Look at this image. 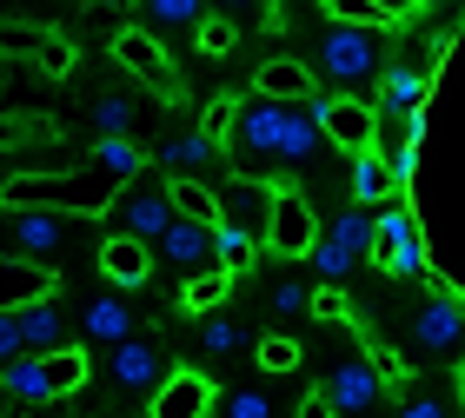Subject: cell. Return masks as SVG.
Returning <instances> with one entry per match:
<instances>
[{
  "label": "cell",
  "instance_id": "cell-38",
  "mask_svg": "<svg viewBox=\"0 0 465 418\" xmlns=\"http://www.w3.org/2000/svg\"><path fill=\"white\" fill-rule=\"evenodd\" d=\"M252 359H260L266 372H300V359H306V352H300V339H286V332H266Z\"/></svg>",
  "mask_w": 465,
  "mask_h": 418
},
{
  "label": "cell",
  "instance_id": "cell-41",
  "mask_svg": "<svg viewBox=\"0 0 465 418\" xmlns=\"http://www.w3.org/2000/svg\"><path fill=\"white\" fill-rule=\"evenodd\" d=\"M220 418H272V399H266L260 385H232L226 405H220Z\"/></svg>",
  "mask_w": 465,
  "mask_h": 418
},
{
  "label": "cell",
  "instance_id": "cell-37",
  "mask_svg": "<svg viewBox=\"0 0 465 418\" xmlns=\"http://www.w3.org/2000/svg\"><path fill=\"white\" fill-rule=\"evenodd\" d=\"M193 40H200V53H213V60H226L232 47H240V27H232L226 14H206L200 27H193Z\"/></svg>",
  "mask_w": 465,
  "mask_h": 418
},
{
  "label": "cell",
  "instance_id": "cell-42",
  "mask_svg": "<svg viewBox=\"0 0 465 418\" xmlns=\"http://www.w3.org/2000/svg\"><path fill=\"white\" fill-rule=\"evenodd\" d=\"M266 306L286 312V319H300V312H312V292H306L300 279H272V286H266Z\"/></svg>",
  "mask_w": 465,
  "mask_h": 418
},
{
  "label": "cell",
  "instance_id": "cell-20",
  "mask_svg": "<svg viewBox=\"0 0 465 418\" xmlns=\"http://www.w3.org/2000/svg\"><path fill=\"white\" fill-rule=\"evenodd\" d=\"M80 332H87L94 345H120V339H134V312H126V299L100 292V299H87V312H80Z\"/></svg>",
  "mask_w": 465,
  "mask_h": 418
},
{
  "label": "cell",
  "instance_id": "cell-5",
  "mask_svg": "<svg viewBox=\"0 0 465 418\" xmlns=\"http://www.w3.org/2000/svg\"><path fill=\"white\" fill-rule=\"evenodd\" d=\"M266 246L286 259H306L320 246V213L300 186H272V219H266Z\"/></svg>",
  "mask_w": 465,
  "mask_h": 418
},
{
  "label": "cell",
  "instance_id": "cell-47",
  "mask_svg": "<svg viewBox=\"0 0 465 418\" xmlns=\"http://www.w3.org/2000/svg\"><path fill=\"white\" fill-rule=\"evenodd\" d=\"M312 312H320V319H346V292L340 286H320V292H312Z\"/></svg>",
  "mask_w": 465,
  "mask_h": 418
},
{
  "label": "cell",
  "instance_id": "cell-53",
  "mask_svg": "<svg viewBox=\"0 0 465 418\" xmlns=\"http://www.w3.org/2000/svg\"><path fill=\"white\" fill-rule=\"evenodd\" d=\"M459 399H465V365H459Z\"/></svg>",
  "mask_w": 465,
  "mask_h": 418
},
{
  "label": "cell",
  "instance_id": "cell-46",
  "mask_svg": "<svg viewBox=\"0 0 465 418\" xmlns=\"http://www.w3.org/2000/svg\"><path fill=\"white\" fill-rule=\"evenodd\" d=\"M300 418H340V405H332V392H326V385H312L306 399H300Z\"/></svg>",
  "mask_w": 465,
  "mask_h": 418
},
{
  "label": "cell",
  "instance_id": "cell-13",
  "mask_svg": "<svg viewBox=\"0 0 465 418\" xmlns=\"http://www.w3.org/2000/svg\"><path fill=\"white\" fill-rule=\"evenodd\" d=\"M379 385H386V379H379V365H372V359H340V365L326 372L332 405H340V412H352V418L379 405Z\"/></svg>",
  "mask_w": 465,
  "mask_h": 418
},
{
  "label": "cell",
  "instance_id": "cell-29",
  "mask_svg": "<svg viewBox=\"0 0 465 418\" xmlns=\"http://www.w3.org/2000/svg\"><path fill=\"white\" fill-rule=\"evenodd\" d=\"M213 246H220V266H226V273H246V266H252V253H260V233H246V226H232V219H220L213 226Z\"/></svg>",
  "mask_w": 465,
  "mask_h": 418
},
{
  "label": "cell",
  "instance_id": "cell-22",
  "mask_svg": "<svg viewBox=\"0 0 465 418\" xmlns=\"http://www.w3.org/2000/svg\"><path fill=\"white\" fill-rule=\"evenodd\" d=\"M87 160H94V166H107L120 186H134V180L146 173V160H153V153H146L140 140H114V133H100V140L87 146Z\"/></svg>",
  "mask_w": 465,
  "mask_h": 418
},
{
  "label": "cell",
  "instance_id": "cell-6",
  "mask_svg": "<svg viewBox=\"0 0 465 418\" xmlns=\"http://www.w3.org/2000/svg\"><path fill=\"white\" fill-rule=\"evenodd\" d=\"M312 120H320L326 146H346V153H366L379 140V107L372 100H352V93H332V100H306Z\"/></svg>",
  "mask_w": 465,
  "mask_h": 418
},
{
  "label": "cell",
  "instance_id": "cell-23",
  "mask_svg": "<svg viewBox=\"0 0 465 418\" xmlns=\"http://www.w3.org/2000/svg\"><path fill=\"white\" fill-rule=\"evenodd\" d=\"M20 332H27V352H60V345H67V319H60L54 299L20 306Z\"/></svg>",
  "mask_w": 465,
  "mask_h": 418
},
{
  "label": "cell",
  "instance_id": "cell-45",
  "mask_svg": "<svg viewBox=\"0 0 465 418\" xmlns=\"http://www.w3.org/2000/svg\"><path fill=\"white\" fill-rule=\"evenodd\" d=\"M220 7L232 20H272V27H280V7H272V0H220Z\"/></svg>",
  "mask_w": 465,
  "mask_h": 418
},
{
  "label": "cell",
  "instance_id": "cell-48",
  "mask_svg": "<svg viewBox=\"0 0 465 418\" xmlns=\"http://www.w3.org/2000/svg\"><path fill=\"white\" fill-rule=\"evenodd\" d=\"M399 418H446V405H432V399H406V405H399Z\"/></svg>",
  "mask_w": 465,
  "mask_h": 418
},
{
  "label": "cell",
  "instance_id": "cell-33",
  "mask_svg": "<svg viewBox=\"0 0 465 418\" xmlns=\"http://www.w3.org/2000/svg\"><path fill=\"white\" fill-rule=\"evenodd\" d=\"M306 259H312V273H320V286H340V279L352 273V266H359V253H352V246H340L332 233H326L320 246H312Z\"/></svg>",
  "mask_w": 465,
  "mask_h": 418
},
{
  "label": "cell",
  "instance_id": "cell-14",
  "mask_svg": "<svg viewBox=\"0 0 465 418\" xmlns=\"http://www.w3.org/2000/svg\"><path fill=\"white\" fill-rule=\"evenodd\" d=\"M220 213L232 226H246V233H260L266 239V219H272V186L266 180H246V173H232L220 186Z\"/></svg>",
  "mask_w": 465,
  "mask_h": 418
},
{
  "label": "cell",
  "instance_id": "cell-24",
  "mask_svg": "<svg viewBox=\"0 0 465 418\" xmlns=\"http://www.w3.org/2000/svg\"><path fill=\"white\" fill-rule=\"evenodd\" d=\"M166 193H173V213H186V219H200V226H220L226 213H220V193L206 180H166Z\"/></svg>",
  "mask_w": 465,
  "mask_h": 418
},
{
  "label": "cell",
  "instance_id": "cell-26",
  "mask_svg": "<svg viewBox=\"0 0 465 418\" xmlns=\"http://www.w3.org/2000/svg\"><path fill=\"white\" fill-rule=\"evenodd\" d=\"M40 365H47V385H54V399H74V392L87 385V352H80V345L40 352Z\"/></svg>",
  "mask_w": 465,
  "mask_h": 418
},
{
  "label": "cell",
  "instance_id": "cell-18",
  "mask_svg": "<svg viewBox=\"0 0 465 418\" xmlns=\"http://www.w3.org/2000/svg\"><path fill=\"white\" fill-rule=\"evenodd\" d=\"M252 93H266V100H320V80H312L306 60H266L260 73H252Z\"/></svg>",
  "mask_w": 465,
  "mask_h": 418
},
{
  "label": "cell",
  "instance_id": "cell-15",
  "mask_svg": "<svg viewBox=\"0 0 465 418\" xmlns=\"http://www.w3.org/2000/svg\"><path fill=\"white\" fill-rule=\"evenodd\" d=\"M459 339H465V306L452 299V292H446V299H426V306L412 312V345H426V352H452Z\"/></svg>",
  "mask_w": 465,
  "mask_h": 418
},
{
  "label": "cell",
  "instance_id": "cell-10",
  "mask_svg": "<svg viewBox=\"0 0 465 418\" xmlns=\"http://www.w3.org/2000/svg\"><path fill=\"white\" fill-rule=\"evenodd\" d=\"M160 253H166V266H180L186 279L193 273H213L220 266V246H213V226H200V219H186V213H173V226L153 239Z\"/></svg>",
  "mask_w": 465,
  "mask_h": 418
},
{
  "label": "cell",
  "instance_id": "cell-7",
  "mask_svg": "<svg viewBox=\"0 0 465 418\" xmlns=\"http://www.w3.org/2000/svg\"><path fill=\"white\" fill-rule=\"evenodd\" d=\"M320 67H326V80H340V87L372 80V67H379L372 34H366V27H346V20H326V34H320Z\"/></svg>",
  "mask_w": 465,
  "mask_h": 418
},
{
  "label": "cell",
  "instance_id": "cell-40",
  "mask_svg": "<svg viewBox=\"0 0 465 418\" xmlns=\"http://www.w3.org/2000/svg\"><path fill=\"white\" fill-rule=\"evenodd\" d=\"M232 127H240V100H213V107L200 113V133L226 153V140H232Z\"/></svg>",
  "mask_w": 465,
  "mask_h": 418
},
{
  "label": "cell",
  "instance_id": "cell-43",
  "mask_svg": "<svg viewBox=\"0 0 465 418\" xmlns=\"http://www.w3.org/2000/svg\"><path fill=\"white\" fill-rule=\"evenodd\" d=\"M379 266H386L392 279H426V253H419V239H412V246H392V253H379Z\"/></svg>",
  "mask_w": 465,
  "mask_h": 418
},
{
  "label": "cell",
  "instance_id": "cell-9",
  "mask_svg": "<svg viewBox=\"0 0 465 418\" xmlns=\"http://www.w3.org/2000/svg\"><path fill=\"white\" fill-rule=\"evenodd\" d=\"M60 292V266H40V259H20L0 246V312H20L34 299H54Z\"/></svg>",
  "mask_w": 465,
  "mask_h": 418
},
{
  "label": "cell",
  "instance_id": "cell-49",
  "mask_svg": "<svg viewBox=\"0 0 465 418\" xmlns=\"http://www.w3.org/2000/svg\"><path fill=\"white\" fill-rule=\"evenodd\" d=\"M94 7H107V14H120V7H140V0H94Z\"/></svg>",
  "mask_w": 465,
  "mask_h": 418
},
{
  "label": "cell",
  "instance_id": "cell-3",
  "mask_svg": "<svg viewBox=\"0 0 465 418\" xmlns=\"http://www.w3.org/2000/svg\"><path fill=\"white\" fill-rule=\"evenodd\" d=\"M67 219L74 213H60V206H0V239L20 259L60 266L67 259Z\"/></svg>",
  "mask_w": 465,
  "mask_h": 418
},
{
  "label": "cell",
  "instance_id": "cell-51",
  "mask_svg": "<svg viewBox=\"0 0 465 418\" xmlns=\"http://www.w3.org/2000/svg\"><path fill=\"white\" fill-rule=\"evenodd\" d=\"M7 399H14V392H7V372H0V405H7Z\"/></svg>",
  "mask_w": 465,
  "mask_h": 418
},
{
  "label": "cell",
  "instance_id": "cell-25",
  "mask_svg": "<svg viewBox=\"0 0 465 418\" xmlns=\"http://www.w3.org/2000/svg\"><path fill=\"white\" fill-rule=\"evenodd\" d=\"M200 20H206V0H140V27H153V34L200 27Z\"/></svg>",
  "mask_w": 465,
  "mask_h": 418
},
{
  "label": "cell",
  "instance_id": "cell-8",
  "mask_svg": "<svg viewBox=\"0 0 465 418\" xmlns=\"http://www.w3.org/2000/svg\"><path fill=\"white\" fill-rule=\"evenodd\" d=\"M166 226H173V193H166V173H140V180L120 193V233H134V239L153 246Z\"/></svg>",
  "mask_w": 465,
  "mask_h": 418
},
{
  "label": "cell",
  "instance_id": "cell-19",
  "mask_svg": "<svg viewBox=\"0 0 465 418\" xmlns=\"http://www.w3.org/2000/svg\"><path fill=\"white\" fill-rule=\"evenodd\" d=\"M386 199H399V173H392V160H379V146L352 153V206H386Z\"/></svg>",
  "mask_w": 465,
  "mask_h": 418
},
{
  "label": "cell",
  "instance_id": "cell-30",
  "mask_svg": "<svg viewBox=\"0 0 465 418\" xmlns=\"http://www.w3.org/2000/svg\"><path fill=\"white\" fill-rule=\"evenodd\" d=\"M326 20H346V27H399V7H386V0H326Z\"/></svg>",
  "mask_w": 465,
  "mask_h": 418
},
{
  "label": "cell",
  "instance_id": "cell-44",
  "mask_svg": "<svg viewBox=\"0 0 465 418\" xmlns=\"http://www.w3.org/2000/svg\"><path fill=\"white\" fill-rule=\"evenodd\" d=\"M27 352V332H20V312H0V365H14Z\"/></svg>",
  "mask_w": 465,
  "mask_h": 418
},
{
  "label": "cell",
  "instance_id": "cell-21",
  "mask_svg": "<svg viewBox=\"0 0 465 418\" xmlns=\"http://www.w3.org/2000/svg\"><path fill=\"white\" fill-rule=\"evenodd\" d=\"M7 372V392H14V405L20 412H40V405H54V385H47V365H40V352H20L14 365H0Z\"/></svg>",
  "mask_w": 465,
  "mask_h": 418
},
{
  "label": "cell",
  "instance_id": "cell-39",
  "mask_svg": "<svg viewBox=\"0 0 465 418\" xmlns=\"http://www.w3.org/2000/svg\"><path fill=\"white\" fill-rule=\"evenodd\" d=\"M200 352H213V359H232V352H240V326H232L226 312H206V326H200Z\"/></svg>",
  "mask_w": 465,
  "mask_h": 418
},
{
  "label": "cell",
  "instance_id": "cell-31",
  "mask_svg": "<svg viewBox=\"0 0 465 418\" xmlns=\"http://www.w3.org/2000/svg\"><path fill=\"white\" fill-rule=\"evenodd\" d=\"M226 286H232V273H226V266H213V273H193V279H186V292H180V306L206 319V312H220Z\"/></svg>",
  "mask_w": 465,
  "mask_h": 418
},
{
  "label": "cell",
  "instance_id": "cell-1",
  "mask_svg": "<svg viewBox=\"0 0 465 418\" xmlns=\"http://www.w3.org/2000/svg\"><path fill=\"white\" fill-rule=\"evenodd\" d=\"M320 140L326 133H320V120H312V107L252 93V100H240V127H232L226 153H232V173L266 180L272 166H306L320 153Z\"/></svg>",
  "mask_w": 465,
  "mask_h": 418
},
{
  "label": "cell",
  "instance_id": "cell-54",
  "mask_svg": "<svg viewBox=\"0 0 465 418\" xmlns=\"http://www.w3.org/2000/svg\"><path fill=\"white\" fill-rule=\"evenodd\" d=\"M419 7H446V0H419Z\"/></svg>",
  "mask_w": 465,
  "mask_h": 418
},
{
  "label": "cell",
  "instance_id": "cell-27",
  "mask_svg": "<svg viewBox=\"0 0 465 418\" xmlns=\"http://www.w3.org/2000/svg\"><path fill=\"white\" fill-rule=\"evenodd\" d=\"M426 93H432L426 73L392 67V73H386V93H379V107H386V113H419V107H426Z\"/></svg>",
  "mask_w": 465,
  "mask_h": 418
},
{
  "label": "cell",
  "instance_id": "cell-34",
  "mask_svg": "<svg viewBox=\"0 0 465 418\" xmlns=\"http://www.w3.org/2000/svg\"><path fill=\"white\" fill-rule=\"evenodd\" d=\"M67 0H0V27H54Z\"/></svg>",
  "mask_w": 465,
  "mask_h": 418
},
{
  "label": "cell",
  "instance_id": "cell-50",
  "mask_svg": "<svg viewBox=\"0 0 465 418\" xmlns=\"http://www.w3.org/2000/svg\"><path fill=\"white\" fill-rule=\"evenodd\" d=\"M7 173H14V166H7V146H0V180H7Z\"/></svg>",
  "mask_w": 465,
  "mask_h": 418
},
{
  "label": "cell",
  "instance_id": "cell-12",
  "mask_svg": "<svg viewBox=\"0 0 465 418\" xmlns=\"http://www.w3.org/2000/svg\"><path fill=\"white\" fill-rule=\"evenodd\" d=\"M107 372H114V385L120 392H160V345H146V339H120L107 345Z\"/></svg>",
  "mask_w": 465,
  "mask_h": 418
},
{
  "label": "cell",
  "instance_id": "cell-35",
  "mask_svg": "<svg viewBox=\"0 0 465 418\" xmlns=\"http://www.w3.org/2000/svg\"><path fill=\"white\" fill-rule=\"evenodd\" d=\"M332 239H340V246H352L359 259H366V253H379V239H372V206H352V213H340V219H332Z\"/></svg>",
  "mask_w": 465,
  "mask_h": 418
},
{
  "label": "cell",
  "instance_id": "cell-16",
  "mask_svg": "<svg viewBox=\"0 0 465 418\" xmlns=\"http://www.w3.org/2000/svg\"><path fill=\"white\" fill-rule=\"evenodd\" d=\"M100 273H107L114 286H146V279H153V246L134 239V233L100 239Z\"/></svg>",
  "mask_w": 465,
  "mask_h": 418
},
{
  "label": "cell",
  "instance_id": "cell-36",
  "mask_svg": "<svg viewBox=\"0 0 465 418\" xmlns=\"http://www.w3.org/2000/svg\"><path fill=\"white\" fill-rule=\"evenodd\" d=\"M34 73L67 80V73H74V40H67V34H47V40L34 47Z\"/></svg>",
  "mask_w": 465,
  "mask_h": 418
},
{
  "label": "cell",
  "instance_id": "cell-17",
  "mask_svg": "<svg viewBox=\"0 0 465 418\" xmlns=\"http://www.w3.org/2000/svg\"><path fill=\"white\" fill-rule=\"evenodd\" d=\"M206 405H213V385L200 372H166L153 392V418H206Z\"/></svg>",
  "mask_w": 465,
  "mask_h": 418
},
{
  "label": "cell",
  "instance_id": "cell-32",
  "mask_svg": "<svg viewBox=\"0 0 465 418\" xmlns=\"http://www.w3.org/2000/svg\"><path fill=\"white\" fill-rule=\"evenodd\" d=\"M372 239H379V253H392V246H412V239H419V226H412V213H406L399 199H386V206L372 213Z\"/></svg>",
  "mask_w": 465,
  "mask_h": 418
},
{
  "label": "cell",
  "instance_id": "cell-11",
  "mask_svg": "<svg viewBox=\"0 0 465 418\" xmlns=\"http://www.w3.org/2000/svg\"><path fill=\"white\" fill-rule=\"evenodd\" d=\"M213 160H220V146L206 140L200 127H193V133H166V140L153 146V173H166V180H200Z\"/></svg>",
  "mask_w": 465,
  "mask_h": 418
},
{
  "label": "cell",
  "instance_id": "cell-4",
  "mask_svg": "<svg viewBox=\"0 0 465 418\" xmlns=\"http://www.w3.org/2000/svg\"><path fill=\"white\" fill-rule=\"evenodd\" d=\"M114 67H126L140 87H153V93H166V100L180 93V67L166 60V40H160L153 27H120V34H114Z\"/></svg>",
  "mask_w": 465,
  "mask_h": 418
},
{
  "label": "cell",
  "instance_id": "cell-52",
  "mask_svg": "<svg viewBox=\"0 0 465 418\" xmlns=\"http://www.w3.org/2000/svg\"><path fill=\"white\" fill-rule=\"evenodd\" d=\"M386 7H399V14H406V7H412V0H386Z\"/></svg>",
  "mask_w": 465,
  "mask_h": 418
},
{
  "label": "cell",
  "instance_id": "cell-28",
  "mask_svg": "<svg viewBox=\"0 0 465 418\" xmlns=\"http://www.w3.org/2000/svg\"><path fill=\"white\" fill-rule=\"evenodd\" d=\"M87 113H94V127L114 133V140H134V133H140V107H134L126 93H94Z\"/></svg>",
  "mask_w": 465,
  "mask_h": 418
},
{
  "label": "cell",
  "instance_id": "cell-2",
  "mask_svg": "<svg viewBox=\"0 0 465 418\" xmlns=\"http://www.w3.org/2000/svg\"><path fill=\"white\" fill-rule=\"evenodd\" d=\"M120 193L126 186L107 173V166L80 160L67 173H7L0 206H60V213H74V219H100V213H114Z\"/></svg>",
  "mask_w": 465,
  "mask_h": 418
}]
</instances>
